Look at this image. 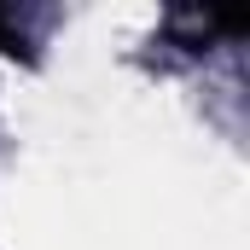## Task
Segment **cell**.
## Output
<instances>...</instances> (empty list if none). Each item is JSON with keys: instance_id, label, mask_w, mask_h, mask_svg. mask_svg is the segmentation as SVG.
I'll list each match as a JSON object with an SVG mask.
<instances>
[{"instance_id": "obj_1", "label": "cell", "mask_w": 250, "mask_h": 250, "mask_svg": "<svg viewBox=\"0 0 250 250\" xmlns=\"http://www.w3.org/2000/svg\"><path fill=\"white\" fill-rule=\"evenodd\" d=\"M18 47H23V29L12 12H0V53H18Z\"/></svg>"}]
</instances>
